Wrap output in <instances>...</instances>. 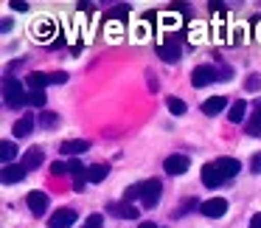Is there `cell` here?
<instances>
[{"label": "cell", "mask_w": 261, "mask_h": 228, "mask_svg": "<svg viewBox=\"0 0 261 228\" xmlns=\"http://www.w3.org/2000/svg\"><path fill=\"white\" fill-rule=\"evenodd\" d=\"M3 102L9 107H23V104H29V93H23V85L17 79H6L3 82Z\"/></svg>", "instance_id": "cell-1"}, {"label": "cell", "mask_w": 261, "mask_h": 228, "mask_svg": "<svg viewBox=\"0 0 261 228\" xmlns=\"http://www.w3.org/2000/svg\"><path fill=\"white\" fill-rule=\"evenodd\" d=\"M141 200H143V206H146V209H154V206H158V200H160V180H146V183H141Z\"/></svg>", "instance_id": "cell-2"}, {"label": "cell", "mask_w": 261, "mask_h": 228, "mask_svg": "<svg viewBox=\"0 0 261 228\" xmlns=\"http://www.w3.org/2000/svg\"><path fill=\"white\" fill-rule=\"evenodd\" d=\"M199 211H202L205 217H211V220H219V217H225V211H227V200L225 197H211V200H205V203L199 206Z\"/></svg>", "instance_id": "cell-3"}, {"label": "cell", "mask_w": 261, "mask_h": 228, "mask_svg": "<svg viewBox=\"0 0 261 228\" xmlns=\"http://www.w3.org/2000/svg\"><path fill=\"white\" fill-rule=\"evenodd\" d=\"M216 76H219L216 68H211V65H197V68L191 71V85L194 87H205V85H211Z\"/></svg>", "instance_id": "cell-4"}, {"label": "cell", "mask_w": 261, "mask_h": 228, "mask_svg": "<svg viewBox=\"0 0 261 228\" xmlns=\"http://www.w3.org/2000/svg\"><path fill=\"white\" fill-rule=\"evenodd\" d=\"M180 54H182V48H180V40H177V37H169V40L158 48V57L163 59V62H177Z\"/></svg>", "instance_id": "cell-5"}, {"label": "cell", "mask_w": 261, "mask_h": 228, "mask_svg": "<svg viewBox=\"0 0 261 228\" xmlns=\"http://www.w3.org/2000/svg\"><path fill=\"white\" fill-rule=\"evenodd\" d=\"M73 222H76V211L73 209H59L57 214H51L48 225H51V228H70Z\"/></svg>", "instance_id": "cell-6"}, {"label": "cell", "mask_w": 261, "mask_h": 228, "mask_svg": "<svg viewBox=\"0 0 261 228\" xmlns=\"http://www.w3.org/2000/svg\"><path fill=\"white\" fill-rule=\"evenodd\" d=\"M25 172H29V169H25L23 164H9V166H3V175H0V177H3V183H6V186H12V183L23 180Z\"/></svg>", "instance_id": "cell-7"}, {"label": "cell", "mask_w": 261, "mask_h": 228, "mask_svg": "<svg viewBox=\"0 0 261 228\" xmlns=\"http://www.w3.org/2000/svg\"><path fill=\"white\" fill-rule=\"evenodd\" d=\"M222 180H225V177H222L219 169H216V164H205V166H202V183H205L208 189L222 186Z\"/></svg>", "instance_id": "cell-8"}, {"label": "cell", "mask_w": 261, "mask_h": 228, "mask_svg": "<svg viewBox=\"0 0 261 228\" xmlns=\"http://www.w3.org/2000/svg\"><path fill=\"white\" fill-rule=\"evenodd\" d=\"M163 169L169 172V175H182V172L188 169V158L186 155H169L163 164Z\"/></svg>", "instance_id": "cell-9"}, {"label": "cell", "mask_w": 261, "mask_h": 228, "mask_svg": "<svg viewBox=\"0 0 261 228\" xmlns=\"http://www.w3.org/2000/svg\"><path fill=\"white\" fill-rule=\"evenodd\" d=\"M29 209L34 211L37 217L45 214V211H48V194L45 192H31L29 194Z\"/></svg>", "instance_id": "cell-10"}, {"label": "cell", "mask_w": 261, "mask_h": 228, "mask_svg": "<svg viewBox=\"0 0 261 228\" xmlns=\"http://www.w3.org/2000/svg\"><path fill=\"white\" fill-rule=\"evenodd\" d=\"M31 132H34V116L25 113L23 119H17V124H14V138H29Z\"/></svg>", "instance_id": "cell-11"}, {"label": "cell", "mask_w": 261, "mask_h": 228, "mask_svg": "<svg viewBox=\"0 0 261 228\" xmlns=\"http://www.w3.org/2000/svg\"><path fill=\"white\" fill-rule=\"evenodd\" d=\"M214 164H216V169L222 172V177H233V175H239V169H242L236 158H216Z\"/></svg>", "instance_id": "cell-12"}, {"label": "cell", "mask_w": 261, "mask_h": 228, "mask_svg": "<svg viewBox=\"0 0 261 228\" xmlns=\"http://www.w3.org/2000/svg\"><path fill=\"white\" fill-rule=\"evenodd\" d=\"M225 107H227V99L225 96H214V99H208V102L202 104V113L205 116H219Z\"/></svg>", "instance_id": "cell-13"}, {"label": "cell", "mask_w": 261, "mask_h": 228, "mask_svg": "<svg viewBox=\"0 0 261 228\" xmlns=\"http://www.w3.org/2000/svg\"><path fill=\"white\" fill-rule=\"evenodd\" d=\"M14 158H17V147H14V141H3L0 144V161H3V166L14 164Z\"/></svg>", "instance_id": "cell-14"}, {"label": "cell", "mask_w": 261, "mask_h": 228, "mask_svg": "<svg viewBox=\"0 0 261 228\" xmlns=\"http://www.w3.org/2000/svg\"><path fill=\"white\" fill-rule=\"evenodd\" d=\"M51 34H54V23H51V20H42L40 26H34V40L48 42V40H51Z\"/></svg>", "instance_id": "cell-15"}, {"label": "cell", "mask_w": 261, "mask_h": 228, "mask_svg": "<svg viewBox=\"0 0 261 228\" xmlns=\"http://www.w3.org/2000/svg\"><path fill=\"white\" fill-rule=\"evenodd\" d=\"M107 172H110V166H104V164L87 166V180H90V183H101L104 177H107Z\"/></svg>", "instance_id": "cell-16"}, {"label": "cell", "mask_w": 261, "mask_h": 228, "mask_svg": "<svg viewBox=\"0 0 261 228\" xmlns=\"http://www.w3.org/2000/svg\"><path fill=\"white\" fill-rule=\"evenodd\" d=\"M29 87L31 90H42V87L48 85V82H51V74H40V71H37V74H29Z\"/></svg>", "instance_id": "cell-17"}, {"label": "cell", "mask_w": 261, "mask_h": 228, "mask_svg": "<svg viewBox=\"0 0 261 228\" xmlns=\"http://www.w3.org/2000/svg\"><path fill=\"white\" fill-rule=\"evenodd\" d=\"M87 147H90L87 141H65L59 149H62L65 155H82V152H87Z\"/></svg>", "instance_id": "cell-18"}, {"label": "cell", "mask_w": 261, "mask_h": 228, "mask_svg": "<svg viewBox=\"0 0 261 228\" xmlns=\"http://www.w3.org/2000/svg\"><path fill=\"white\" fill-rule=\"evenodd\" d=\"M244 113H247V102H233V104H230V113H227V119H230L233 124H239V121L244 119Z\"/></svg>", "instance_id": "cell-19"}, {"label": "cell", "mask_w": 261, "mask_h": 228, "mask_svg": "<svg viewBox=\"0 0 261 228\" xmlns=\"http://www.w3.org/2000/svg\"><path fill=\"white\" fill-rule=\"evenodd\" d=\"M247 135H255V138L261 135V107H255V113L250 116V121H247Z\"/></svg>", "instance_id": "cell-20"}, {"label": "cell", "mask_w": 261, "mask_h": 228, "mask_svg": "<svg viewBox=\"0 0 261 228\" xmlns=\"http://www.w3.org/2000/svg\"><path fill=\"white\" fill-rule=\"evenodd\" d=\"M166 107H169L171 116H186V102H182V99H177V96L166 99Z\"/></svg>", "instance_id": "cell-21"}, {"label": "cell", "mask_w": 261, "mask_h": 228, "mask_svg": "<svg viewBox=\"0 0 261 228\" xmlns=\"http://www.w3.org/2000/svg\"><path fill=\"white\" fill-rule=\"evenodd\" d=\"M42 161H45V158H42L40 149H31V152L23 158V166H25V169H34V166H40V164H42Z\"/></svg>", "instance_id": "cell-22"}, {"label": "cell", "mask_w": 261, "mask_h": 228, "mask_svg": "<svg viewBox=\"0 0 261 228\" xmlns=\"http://www.w3.org/2000/svg\"><path fill=\"white\" fill-rule=\"evenodd\" d=\"M68 172L76 177V180H87V166H82V161H70Z\"/></svg>", "instance_id": "cell-23"}, {"label": "cell", "mask_w": 261, "mask_h": 228, "mask_svg": "<svg viewBox=\"0 0 261 228\" xmlns=\"http://www.w3.org/2000/svg\"><path fill=\"white\" fill-rule=\"evenodd\" d=\"M113 211H118V217H124V220H135L138 217L135 206H113Z\"/></svg>", "instance_id": "cell-24"}, {"label": "cell", "mask_w": 261, "mask_h": 228, "mask_svg": "<svg viewBox=\"0 0 261 228\" xmlns=\"http://www.w3.org/2000/svg\"><path fill=\"white\" fill-rule=\"evenodd\" d=\"M45 90H31L29 93V104H34V107H45Z\"/></svg>", "instance_id": "cell-25"}, {"label": "cell", "mask_w": 261, "mask_h": 228, "mask_svg": "<svg viewBox=\"0 0 261 228\" xmlns=\"http://www.w3.org/2000/svg\"><path fill=\"white\" fill-rule=\"evenodd\" d=\"M82 228H104V214H90Z\"/></svg>", "instance_id": "cell-26"}, {"label": "cell", "mask_w": 261, "mask_h": 228, "mask_svg": "<svg viewBox=\"0 0 261 228\" xmlns=\"http://www.w3.org/2000/svg\"><path fill=\"white\" fill-rule=\"evenodd\" d=\"M244 87H247L250 93H253V90H261V76H258V74H250L247 82H244Z\"/></svg>", "instance_id": "cell-27"}, {"label": "cell", "mask_w": 261, "mask_h": 228, "mask_svg": "<svg viewBox=\"0 0 261 228\" xmlns=\"http://www.w3.org/2000/svg\"><path fill=\"white\" fill-rule=\"evenodd\" d=\"M107 34H110V40H113V42L121 40V23H118V20H110V31H107Z\"/></svg>", "instance_id": "cell-28"}, {"label": "cell", "mask_w": 261, "mask_h": 228, "mask_svg": "<svg viewBox=\"0 0 261 228\" xmlns=\"http://www.w3.org/2000/svg\"><path fill=\"white\" fill-rule=\"evenodd\" d=\"M57 121H59V116H54V113H42L40 116V124L48 127V130H51V127H57Z\"/></svg>", "instance_id": "cell-29"}, {"label": "cell", "mask_w": 261, "mask_h": 228, "mask_svg": "<svg viewBox=\"0 0 261 228\" xmlns=\"http://www.w3.org/2000/svg\"><path fill=\"white\" fill-rule=\"evenodd\" d=\"M126 12H129V6H115L113 12H110V20H121V17H126Z\"/></svg>", "instance_id": "cell-30"}, {"label": "cell", "mask_w": 261, "mask_h": 228, "mask_svg": "<svg viewBox=\"0 0 261 228\" xmlns=\"http://www.w3.org/2000/svg\"><path fill=\"white\" fill-rule=\"evenodd\" d=\"M51 172H54V175H68V164H62V161H54V164H51Z\"/></svg>", "instance_id": "cell-31"}, {"label": "cell", "mask_w": 261, "mask_h": 228, "mask_svg": "<svg viewBox=\"0 0 261 228\" xmlns=\"http://www.w3.org/2000/svg\"><path fill=\"white\" fill-rule=\"evenodd\" d=\"M51 82L54 85H62V82H68V74H65V71H57V74H51Z\"/></svg>", "instance_id": "cell-32"}, {"label": "cell", "mask_w": 261, "mask_h": 228, "mask_svg": "<svg viewBox=\"0 0 261 228\" xmlns=\"http://www.w3.org/2000/svg\"><path fill=\"white\" fill-rule=\"evenodd\" d=\"M141 183H138V186H129V192H126V200H135V197H141Z\"/></svg>", "instance_id": "cell-33"}, {"label": "cell", "mask_w": 261, "mask_h": 228, "mask_svg": "<svg viewBox=\"0 0 261 228\" xmlns=\"http://www.w3.org/2000/svg\"><path fill=\"white\" fill-rule=\"evenodd\" d=\"M250 169H253V172H261V152L253 155V161H250Z\"/></svg>", "instance_id": "cell-34"}, {"label": "cell", "mask_w": 261, "mask_h": 228, "mask_svg": "<svg viewBox=\"0 0 261 228\" xmlns=\"http://www.w3.org/2000/svg\"><path fill=\"white\" fill-rule=\"evenodd\" d=\"M12 9L14 12H29V3H23V0H12Z\"/></svg>", "instance_id": "cell-35"}, {"label": "cell", "mask_w": 261, "mask_h": 228, "mask_svg": "<svg viewBox=\"0 0 261 228\" xmlns=\"http://www.w3.org/2000/svg\"><path fill=\"white\" fill-rule=\"evenodd\" d=\"M208 9L214 14H225V3H208Z\"/></svg>", "instance_id": "cell-36"}, {"label": "cell", "mask_w": 261, "mask_h": 228, "mask_svg": "<svg viewBox=\"0 0 261 228\" xmlns=\"http://www.w3.org/2000/svg\"><path fill=\"white\" fill-rule=\"evenodd\" d=\"M250 228H261V214H253V220H250Z\"/></svg>", "instance_id": "cell-37"}, {"label": "cell", "mask_w": 261, "mask_h": 228, "mask_svg": "<svg viewBox=\"0 0 261 228\" xmlns=\"http://www.w3.org/2000/svg\"><path fill=\"white\" fill-rule=\"evenodd\" d=\"M171 12H177V14H186V12H188V9H186V6H182V3H174V6H171Z\"/></svg>", "instance_id": "cell-38"}, {"label": "cell", "mask_w": 261, "mask_h": 228, "mask_svg": "<svg viewBox=\"0 0 261 228\" xmlns=\"http://www.w3.org/2000/svg\"><path fill=\"white\" fill-rule=\"evenodd\" d=\"M73 192H85V180H73Z\"/></svg>", "instance_id": "cell-39"}, {"label": "cell", "mask_w": 261, "mask_h": 228, "mask_svg": "<svg viewBox=\"0 0 261 228\" xmlns=\"http://www.w3.org/2000/svg\"><path fill=\"white\" fill-rule=\"evenodd\" d=\"M138 228H158V225H154V222H141Z\"/></svg>", "instance_id": "cell-40"}, {"label": "cell", "mask_w": 261, "mask_h": 228, "mask_svg": "<svg viewBox=\"0 0 261 228\" xmlns=\"http://www.w3.org/2000/svg\"><path fill=\"white\" fill-rule=\"evenodd\" d=\"M255 37L261 40V23H255Z\"/></svg>", "instance_id": "cell-41"}, {"label": "cell", "mask_w": 261, "mask_h": 228, "mask_svg": "<svg viewBox=\"0 0 261 228\" xmlns=\"http://www.w3.org/2000/svg\"><path fill=\"white\" fill-rule=\"evenodd\" d=\"M255 107H261V102H258V104H255Z\"/></svg>", "instance_id": "cell-42"}]
</instances>
